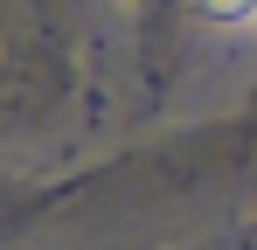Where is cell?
Segmentation results:
<instances>
[{"label":"cell","instance_id":"1","mask_svg":"<svg viewBox=\"0 0 257 250\" xmlns=\"http://www.w3.org/2000/svg\"><path fill=\"white\" fill-rule=\"evenodd\" d=\"M195 14H209L222 28H257V0H195Z\"/></svg>","mask_w":257,"mask_h":250}]
</instances>
